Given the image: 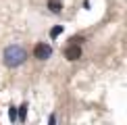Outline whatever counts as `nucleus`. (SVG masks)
I'll return each mask as SVG.
<instances>
[{
  "instance_id": "obj_1",
  "label": "nucleus",
  "mask_w": 127,
  "mask_h": 125,
  "mask_svg": "<svg viewBox=\"0 0 127 125\" xmlns=\"http://www.w3.org/2000/svg\"><path fill=\"white\" fill-rule=\"evenodd\" d=\"M25 59H27V52L21 48V46H17V44L6 46V48H4V52H2V61H4V65L10 67V69H15V67L23 65Z\"/></svg>"
},
{
  "instance_id": "obj_2",
  "label": "nucleus",
  "mask_w": 127,
  "mask_h": 125,
  "mask_svg": "<svg viewBox=\"0 0 127 125\" xmlns=\"http://www.w3.org/2000/svg\"><path fill=\"white\" fill-rule=\"evenodd\" d=\"M33 56L38 61H46V59H50V56H52V48H50L48 44H38L33 48Z\"/></svg>"
},
{
  "instance_id": "obj_3",
  "label": "nucleus",
  "mask_w": 127,
  "mask_h": 125,
  "mask_svg": "<svg viewBox=\"0 0 127 125\" xmlns=\"http://www.w3.org/2000/svg\"><path fill=\"white\" fill-rule=\"evenodd\" d=\"M65 56H67L69 61H79V59H81V48H79L77 44H71L65 50Z\"/></svg>"
},
{
  "instance_id": "obj_4",
  "label": "nucleus",
  "mask_w": 127,
  "mask_h": 125,
  "mask_svg": "<svg viewBox=\"0 0 127 125\" xmlns=\"http://www.w3.org/2000/svg\"><path fill=\"white\" fill-rule=\"evenodd\" d=\"M48 8L52 10V13H61L63 10V2L61 0H48Z\"/></svg>"
},
{
  "instance_id": "obj_5",
  "label": "nucleus",
  "mask_w": 127,
  "mask_h": 125,
  "mask_svg": "<svg viewBox=\"0 0 127 125\" xmlns=\"http://www.w3.org/2000/svg\"><path fill=\"white\" fill-rule=\"evenodd\" d=\"M17 115H19V119H21V121H25V119H27V104H21Z\"/></svg>"
},
{
  "instance_id": "obj_6",
  "label": "nucleus",
  "mask_w": 127,
  "mask_h": 125,
  "mask_svg": "<svg viewBox=\"0 0 127 125\" xmlns=\"http://www.w3.org/2000/svg\"><path fill=\"white\" fill-rule=\"evenodd\" d=\"M61 33H63V25H56V27L50 29V38H59Z\"/></svg>"
},
{
  "instance_id": "obj_7",
  "label": "nucleus",
  "mask_w": 127,
  "mask_h": 125,
  "mask_svg": "<svg viewBox=\"0 0 127 125\" xmlns=\"http://www.w3.org/2000/svg\"><path fill=\"white\" fill-rule=\"evenodd\" d=\"M8 117H10V121H15L19 115H17V111H15V108H10V111H8Z\"/></svg>"
},
{
  "instance_id": "obj_8",
  "label": "nucleus",
  "mask_w": 127,
  "mask_h": 125,
  "mask_svg": "<svg viewBox=\"0 0 127 125\" xmlns=\"http://www.w3.org/2000/svg\"><path fill=\"white\" fill-rule=\"evenodd\" d=\"M48 123H50V125L56 123V115H50V117H48Z\"/></svg>"
}]
</instances>
